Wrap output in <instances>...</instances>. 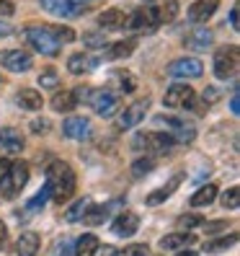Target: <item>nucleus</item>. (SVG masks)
<instances>
[{
	"instance_id": "11",
	"label": "nucleus",
	"mask_w": 240,
	"mask_h": 256,
	"mask_svg": "<svg viewBox=\"0 0 240 256\" xmlns=\"http://www.w3.org/2000/svg\"><path fill=\"white\" fill-rule=\"evenodd\" d=\"M147 109H150V98H140V101L129 104V106H127L122 114H119V119H116V130H132V127H137L142 119H145Z\"/></svg>"
},
{
	"instance_id": "4",
	"label": "nucleus",
	"mask_w": 240,
	"mask_h": 256,
	"mask_svg": "<svg viewBox=\"0 0 240 256\" xmlns=\"http://www.w3.org/2000/svg\"><path fill=\"white\" fill-rule=\"evenodd\" d=\"M238 68H240V50L235 47V44H230V47H222V50L215 52V75H217L220 80L235 78Z\"/></svg>"
},
{
	"instance_id": "28",
	"label": "nucleus",
	"mask_w": 240,
	"mask_h": 256,
	"mask_svg": "<svg viewBox=\"0 0 240 256\" xmlns=\"http://www.w3.org/2000/svg\"><path fill=\"white\" fill-rule=\"evenodd\" d=\"M212 32L209 28H197V32H191V36H186V47L191 50H207L209 44H212Z\"/></svg>"
},
{
	"instance_id": "42",
	"label": "nucleus",
	"mask_w": 240,
	"mask_h": 256,
	"mask_svg": "<svg viewBox=\"0 0 240 256\" xmlns=\"http://www.w3.org/2000/svg\"><path fill=\"white\" fill-rule=\"evenodd\" d=\"M178 225L186 228V233H189V228H199V225H204V220L199 215H184L181 220H178Z\"/></svg>"
},
{
	"instance_id": "26",
	"label": "nucleus",
	"mask_w": 240,
	"mask_h": 256,
	"mask_svg": "<svg viewBox=\"0 0 240 256\" xmlns=\"http://www.w3.org/2000/svg\"><path fill=\"white\" fill-rule=\"evenodd\" d=\"M189 244H194L191 233H171L166 238H160V248L163 251H173V248H186Z\"/></svg>"
},
{
	"instance_id": "5",
	"label": "nucleus",
	"mask_w": 240,
	"mask_h": 256,
	"mask_svg": "<svg viewBox=\"0 0 240 256\" xmlns=\"http://www.w3.org/2000/svg\"><path fill=\"white\" fill-rule=\"evenodd\" d=\"M171 145H176L171 140V134H160V132H137L132 140L134 150H145L147 156H158L163 150H168Z\"/></svg>"
},
{
	"instance_id": "55",
	"label": "nucleus",
	"mask_w": 240,
	"mask_h": 256,
	"mask_svg": "<svg viewBox=\"0 0 240 256\" xmlns=\"http://www.w3.org/2000/svg\"><path fill=\"white\" fill-rule=\"evenodd\" d=\"M75 3H83V6H85V0H75Z\"/></svg>"
},
{
	"instance_id": "47",
	"label": "nucleus",
	"mask_w": 240,
	"mask_h": 256,
	"mask_svg": "<svg viewBox=\"0 0 240 256\" xmlns=\"http://www.w3.org/2000/svg\"><path fill=\"white\" fill-rule=\"evenodd\" d=\"M8 171H10V160H5V158H0V182L8 176Z\"/></svg>"
},
{
	"instance_id": "6",
	"label": "nucleus",
	"mask_w": 240,
	"mask_h": 256,
	"mask_svg": "<svg viewBox=\"0 0 240 256\" xmlns=\"http://www.w3.org/2000/svg\"><path fill=\"white\" fill-rule=\"evenodd\" d=\"M88 104L93 106V112L98 116H114L119 112V106H122V98H119L114 91H109V88H98V91H91V98H88Z\"/></svg>"
},
{
	"instance_id": "50",
	"label": "nucleus",
	"mask_w": 240,
	"mask_h": 256,
	"mask_svg": "<svg viewBox=\"0 0 240 256\" xmlns=\"http://www.w3.org/2000/svg\"><path fill=\"white\" fill-rule=\"evenodd\" d=\"M31 130H34V132H39V130H49V122H47V119H44V122H39V119H36V122L31 124Z\"/></svg>"
},
{
	"instance_id": "36",
	"label": "nucleus",
	"mask_w": 240,
	"mask_h": 256,
	"mask_svg": "<svg viewBox=\"0 0 240 256\" xmlns=\"http://www.w3.org/2000/svg\"><path fill=\"white\" fill-rule=\"evenodd\" d=\"M49 256H75V251H72V240L70 238H57L54 240V246H52V251H49Z\"/></svg>"
},
{
	"instance_id": "20",
	"label": "nucleus",
	"mask_w": 240,
	"mask_h": 256,
	"mask_svg": "<svg viewBox=\"0 0 240 256\" xmlns=\"http://www.w3.org/2000/svg\"><path fill=\"white\" fill-rule=\"evenodd\" d=\"M98 26L103 32H116V28H124L127 26V13L122 8H109L98 13Z\"/></svg>"
},
{
	"instance_id": "35",
	"label": "nucleus",
	"mask_w": 240,
	"mask_h": 256,
	"mask_svg": "<svg viewBox=\"0 0 240 256\" xmlns=\"http://www.w3.org/2000/svg\"><path fill=\"white\" fill-rule=\"evenodd\" d=\"M91 204H93L91 200H78V202H75V204L67 210V212H65V220H67V222H78V220L85 215V210L91 207Z\"/></svg>"
},
{
	"instance_id": "18",
	"label": "nucleus",
	"mask_w": 240,
	"mask_h": 256,
	"mask_svg": "<svg viewBox=\"0 0 240 256\" xmlns=\"http://www.w3.org/2000/svg\"><path fill=\"white\" fill-rule=\"evenodd\" d=\"M217 6H220V0H197V3L189 8V21L191 24H207L215 16Z\"/></svg>"
},
{
	"instance_id": "9",
	"label": "nucleus",
	"mask_w": 240,
	"mask_h": 256,
	"mask_svg": "<svg viewBox=\"0 0 240 256\" xmlns=\"http://www.w3.org/2000/svg\"><path fill=\"white\" fill-rule=\"evenodd\" d=\"M194 98H197V91H194L191 86L186 83H173L166 96H163V104H166L168 109H186L194 104Z\"/></svg>"
},
{
	"instance_id": "1",
	"label": "nucleus",
	"mask_w": 240,
	"mask_h": 256,
	"mask_svg": "<svg viewBox=\"0 0 240 256\" xmlns=\"http://www.w3.org/2000/svg\"><path fill=\"white\" fill-rule=\"evenodd\" d=\"M44 186L49 189V197L57 204H65L75 197V186H78V178H75V171L65 160H52L47 166V182Z\"/></svg>"
},
{
	"instance_id": "2",
	"label": "nucleus",
	"mask_w": 240,
	"mask_h": 256,
	"mask_svg": "<svg viewBox=\"0 0 240 256\" xmlns=\"http://www.w3.org/2000/svg\"><path fill=\"white\" fill-rule=\"evenodd\" d=\"M26 39H28V44H31L36 52L47 54V57H57L59 50H62V44L52 36L49 24H41V26L31 24V26H26Z\"/></svg>"
},
{
	"instance_id": "21",
	"label": "nucleus",
	"mask_w": 240,
	"mask_h": 256,
	"mask_svg": "<svg viewBox=\"0 0 240 256\" xmlns=\"http://www.w3.org/2000/svg\"><path fill=\"white\" fill-rule=\"evenodd\" d=\"M23 145H26V140H23V134L18 130H13V127L0 130V148H5L8 153H21Z\"/></svg>"
},
{
	"instance_id": "51",
	"label": "nucleus",
	"mask_w": 240,
	"mask_h": 256,
	"mask_svg": "<svg viewBox=\"0 0 240 256\" xmlns=\"http://www.w3.org/2000/svg\"><path fill=\"white\" fill-rule=\"evenodd\" d=\"M230 26L238 28V6H233V10H230Z\"/></svg>"
},
{
	"instance_id": "31",
	"label": "nucleus",
	"mask_w": 240,
	"mask_h": 256,
	"mask_svg": "<svg viewBox=\"0 0 240 256\" xmlns=\"http://www.w3.org/2000/svg\"><path fill=\"white\" fill-rule=\"evenodd\" d=\"M109 210H111V204H91L85 210V215H83V220L88 222V225H101L103 220H106V215H109Z\"/></svg>"
},
{
	"instance_id": "19",
	"label": "nucleus",
	"mask_w": 240,
	"mask_h": 256,
	"mask_svg": "<svg viewBox=\"0 0 240 256\" xmlns=\"http://www.w3.org/2000/svg\"><path fill=\"white\" fill-rule=\"evenodd\" d=\"M134 86H137V83H134L129 70H111V75H109V91H114L116 96L119 94H132Z\"/></svg>"
},
{
	"instance_id": "53",
	"label": "nucleus",
	"mask_w": 240,
	"mask_h": 256,
	"mask_svg": "<svg viewBox=\"0 0 240 256\" xmlns=\"http://www.w3.org/2000/svg\"><path fill=\"white\" fill-rule=\"evenodd\" d=\"M176 256H197V251H178Z\"/></svg>"
},
{
	"instance_id": "29",
	"label": "nucleus",
	"mask_w": 240,
	"mask_h": 256,
	"mask_svg": "<svg viewBox=\"0 0 240 256\" xmlns=\"http://www.w3.org/2000/svg\"><path fill=\"white\" fill-rule=\"evenodd\" d=\"M215 197H217V186L215 184H207V186H202L191 197V207H209V204L215 202Z\"/></svg>"
},
{
	"instance_id": "49",
	"label": "nucleus",
	"mask_w": 240,
	"mask_h": 256,
	"mask_svg": "<svg viewBox=\"0 0 240 256\" xmlns=\"http://www.w3.org/2000/svg\"><path fill=\"white\" fill-rule=\"evenodd\" d=\"M13 34V26L8 21H0V36H10Z\"/></svg>"
},
{
	"instance_id": "54",
	"label": "nucleus",
	"mask_w": 240,
	"mask_h": 256,
	"mask_svg": "<svg viewBox=\"0 0 240 256\" xmlns=\"http://www.w3.org/2000/svg\"><path fill=\"white\" fill-rule=\"evenodd\" d=\"M142 3H155V0H142Z\"/></svg>"
},
{
	"instance_id": "41",
	"label": "nucleus",
	"mask_w": 240,
	"mask_h": 256,
	"mask_svg": "<svg viewBox=\"0 0 240 256\" xmlns=\"http://www.w3.org/2000/svg\"><path fill=\"white\" fill-rule=\"evenodd\" d=\"M147 254H150L147 244H132V246H124V251H119V256H147Z\"/></svg>"
},
{
	"instance_id": "45",
	"label": "nucleus",
	"mask_w": 240,
	"mask_h": 256,
	"mask_svg": "<svg viewBox=\"0 0 240 256\" xmlns=\"http://www.w3.org/2000/svg\"><path fill=\"white\" fill-rule=\"evenodd\" d=\"M8 246V228H5V222L0 220V251H3Z\"/></svg>"
},
{
	"instance_id": "14",
	"label": "nucleus",
	"mask_w": 240,
	"mask_h": 256,
	"mask_svg": "<svg viewBox=\"0 0 240 256\" xmlns=\"http://www.w3.org/2000/svg\"><path fill=\"white\" fill-rule=\"evenodd\" d=\"M0 65L13 72H23L34 65V57L21 50H5V52H0Z\"/></svg>"
},
{
	"instance_id": "30",
	"label": "nucleus",
	"mask_w": 240,
	"mask_h": 256,
	"mask_svg": "<svg viewBox=\"0 0 240 256\" xmlns=\"http://www.w3.org/2000/svg\"><path fill=\"white\" fill-rule=\"evenodd\" d=\"M75 106H78V101H75V94H72V91H62V94H57V96L52 98V109H54V112L67 114V112H72Z\"/></svg>"
},
{
	"instance_id": "12",
	"label": "nucleus",
	"mask_w": 240,
	"mask_h": 256,
	"mask_svg": "<svg viewBox=\"0 0 240 256\" xmlns=\"http://www.w3.org/2000/svg\"><path fill=\"white\" fill-rule=\"evenodd\" d=\"M202 72H204V65H202V60H197V57L173 60V62L166 68V75H171V78H199Z\"/></svg>"
},
{
	"instance_id": "16",
	"label": "nucleus",
	"mask_w": 240,
	"mask_h": 256,
	"mask_svg": "<svg viewBox=\"0 0 240 256\" xmlns=\"http://www.w3.org/2000/svg\"><path fill=\"white\" fill-rule=\"evenodd\" d=\"M137 228H140V218L134 215V212H129V210L119 212V215L114 218V222H111V230H114L116 236H124V238L134 236V233H137Z\"/></svg>"
},
{
	"instance_id": "34",
	"label": "nucleus",
	"mask_w": 240,
	"mask_h": 256,
	"mask_svg": "<svg viewBox=\"0 0 240 256\" xmlns=\"http://www.w3.org/2000/svg\"><path fill=\"white\" fill-rule=\"evenodd\" d=\"M49 32H52V36L59 42V44H70V42H75L78 39V34L72 32L70 26H59V24H49Z\"/></svg>"
},
{
	"instance_id": "13",
	"label": "nucleus",
	"mask_w": 240,
	"mask_h": 256,
	"mask_svg": "<svg viewBox=\"0 0 240 256\" xmlns=\"http://www.w3.org/2000/svg\"><path fill=\"white\" fill-rule=\"evenodd\" d=\"M62 132H65V138H70V140H88L91 132H93V127H91V119L88 116L72 114V116H67L62 122Z\"/></svg>"
},
{
	"instance_id": "44",
	"label": "nucleus",
	"mask_w": 240,
	"mask_h": 256,
	"mask_svg": "<svg viewBox=\"0 0 240 256\" xmlns=\"http://www.w3.org/2000/svg\"><path fill=\"white\" fill-rule=\"evenodd\" d=\"M217 98H220V91H217V88H212V86H209L207 91H204V104L209 106V104H215Z\"/></svg>"
},
{
	"instance_id": "37",
	"label": "nucleus",
	"mask_w": 240,
	"mask_h": 256,
	"mask_svg": "<svg viewBox=\"0 0 240 256\" xmlns=\"http://www.w3.org/2000/svg\"><path fill=\"white\" fill-rule=\"evenodd\" d=\"M220 202H222L225 210H238V207H240V189H238V186H230L228 192L222 194Z\"/></svg>"
},
{
	"instance_id": "40",
	"label": "nucleus",
	"mask_w": 240,
	"mask_h": 256,
	"mask_svg": "<svg viewBox=\"0 0 240 256\" xmlns=\"http://www.w3.org/2000/svg\"><path fill=\"white\" fill-rule=\"evenodd\" d=\"M39 86H41V88H57V86H59L57 70H44V72L39 75Z\"/></svg>"
},
{
	"instance_id": "32",
	"label": "nucleus",
	"mask_w": 240,
	"mask_h": 256,
	"mask_svg": "<svg viewBox=\"0 0 240 256\" xmlns=\"http://www.w3.org/2000/svg\"><path fill=\"white\" fill-rule=\"evenodd\" d=\"M155 166H158L155 156H145V158H140V160L132 163V176H134V178H142V176H147L150 171H153Z\"/></svg>"
},
{
	"instance_id": "33",
	"label": "nucleus",
	"mask_w": 240,
	"mask_h": 256,
	"mask_svg": "<svg viewBox=\"0 0 240 256\" xmlns=\"http://www.w3.org/2000/svg\"><path fill=\"white\" fill-rule=\"evenodd\" d=\"M49 202V189L47 186H41L31 200L26 202V212H39V210H44V204Z\"/></svg>"
},
{
	"instance_id": "22",
	"label": "nucleus",
	"mask_w": 240,
	"mask_h": 256,
	"mask_svg": "<svg viewBox=\"0 0 240 256\" xmlns=\"http://www.w3.org/2000/svg\"><path fill=\"white\" fill-rule=\"evenodd\" d=\"M16 101H18V106H21V109H26V112H39V109L44 106L41 94H39V91H34V88H21L18 96H16Z\"/></svg>"
},
{
	"instance_id": "23",
	"label": "nucleus",
	"mask_w": 240,
	"mask_h": 256,
	"mask_svg": "<svg viewBox=\"0 0 240 256\" xmlns=\"http://www.w3.org/2000/svg\"><path fill=\"white\" fill-rule=\"evenodd\" d=\"M98 248H101L98 236H93V233H83V236L72 244L75 256H96V251H98Z\"/></svg>"
},
{
	"instance_id": "17",
	"label": "nucleus",
	"mask_w": 240,
	"mask_h": 256,
	"mask_svg": "<svg viewBox=\"0 0 240 256\" xmlns=\"http://www.w3.org/2000/svg\"><path fill=\"white\" fill-rule=\"evenodd\" d=\"M181 182H184V174H176V176H171V182L168 184H163L160 189H155V192H150L147 197H145V204H150V207H158V204H163L171 194L181 186Z\"/></svg>"
},
{
	"instance_id": "15",
	"label": "nucleus",
	"mask_w": 240,
	"mask_h": 256,
	"mask_svg": "<svg viewBox=\"0 0 240 256\" xmlns=\"http://www.w3.org/2000/svg\"><path fill=\"white\" fill-rule=\"evenodd\" d=\"M101 62V57L91 54V52H75L70 60H67V70L72 75H83V72H93Z\"/></svg>"
},
{
	"instance_id": "38",
	"label": "nucleus",
	"mask_w": 240,
	"mask_h": 256,
	"mask_svg": "<svg viewBox=\"0 0 240 256\" xmlns=\"http://www.w3.org/2000/svg\"><path fill=\"white\" fill-rule=\"evenodd\" d=\"M176 10H178V0H168L166 6H158V13H160V26L168 24L176 18Z\"/></svg>"
},
{
	"instance_id": "48",
	"label": "nucleus",
	"mask_w": 240,
	"mask_h": 256,
	"mask_svg": "<svg viewBox=\"0 0 240 256\" xmlns=\"http://www.w3.org/2000/svg\"><path fill=\"white\" fill-rule=\"evenodd\" d=\"M230 112H233L235 116L240 114V96H238V94H233V98H230Z\"/></svg>"
},
{
	"instance_id": "3",
	"label": "nucleus",
	"mask_w": 240,
	"mask_h": 256,
	"mask_svg": "<svg viewBox=\"0 0 240 256\" xmlns=\"http://www.w3.org/2000/svg\"><path fill=\"white\" fill-rule=\"evenodd\" d=\"M155 124L158 127H166L171 134L173 142H194V138H197V127H194L191 122H186V119L181 116H155Z\"/></svg>"
},
{
	"instance_id": "39",
	"label": "nucleus",
	"mask_w": 240,
	"mask_h": 256,
	"mask_svg": "<svg viewBox=\"0 0 240 256\" xmlns=\"http://www.w3.org/2000/svg\"><path fill=\"white\" fill-rule=\"evenodd\" d=\"M83 44L85 47H91V50H103V44H106V34L103 32H88V34H83Z\"/></svg>"
},
{
	"instance_id": "25",
	"label": "nucleus",
	"mask_w": 240,
	"mask_h": 256,
	"mask_svg": "<svg viewBox=\"0 0 240 256\" xmlns=\"http://www.w3.org/2000/svg\"><path fill=\"white\" fill-rule=\"evenodd\" d=\"M134 44L132 39H127V42H116V44H109L106 47V52H103V60H124V57H129L132 52H134Z\"/></svg>"
},
{
	"instance_id": "7",
	"label": "nucleus",
	"mask_w": 240,
	"mask_h": 256,
	"mask_svg": "<svg viewBox=\"0 0 240 256\" xmlns=\"http://www.w3.org/2000/svg\"><path fill=\"white\" fill-rule=\"evenodd\" d=\"M28 184V166L23 160H16L10 163V171L8 176L0 182V186H3V194L5 197H16V194H21V189Z\"/></svg>"
},
{
	"instance_id": "10",
	"label": "nucleus",
	"mask_w": 240,
	"mask_h": 256,
	"mask_svg": "<svg viewBox=\"0 0 240 256\" xmlns=\"http://www.w3.org/2000/svg\"><path fill=\"white\" fill-rule=\"evenodd\" d=\"M39 6L47 13H52V16H59V18H80L85 13V6L75 3V0H39Z\"/></svg>"
},
{
	"instance_id": "46",
	"label": "nucleus",
	"mask_w": 240,
	"mask_h": 256,
	"mask_svg": "<svg viewBox=\"0 0 240 256\" xmlns=\"http://www.w3.org/2000/svg\"><path fill=\"white\" fill-rule=\"evenodd\" d=\"M202 228H204L207 233H217V230H222V228H225V222H204Z\"/></svg>"
},
{
	"instance_id": "8",
	"label": "nucleus",
	"mask_w": 240,
	"mask_h": 256,
	"mask_svg": "<svg viewBox=\"0 0 240 256\" xmlns=\"http://www.w3.org/2000/svg\"><path fill=\"white\" fill-rule=\"evenodd\" d=\"M127 26L134 28V32H153V28L160 26V13H158V6H150V8H137L127 16Z\"/></svg>"
},
{
	"instance_id": "43",
	"label": "nucleus",
	"mask_w": 240,
	"mask_h": 256,
	"mask_svg": "<svg viewBox=\"0 0 240 256\" xmlns=\"http://www.w3.org/2000/svg\"><path fill=\"white\" fill-rule=\"evenodd\" d=\"M13 13H16V6H13L10 0H0V16L8 18V16H13Z\"/></svg>"
},
{
	"instance_id": "27",
	"label": "nucleus",
	"mask_w": 240,
	"mask_h": 256,
	"mask_svg": "<svg viewBox=\"0 0 240 256\" xmlns=\"http://www.w3.org/2000/svg\"><path fill=\"white\" fill-rule=\"evenodd\" d=\"M238 244V233H230V236H220L215 240H207L204 244V254H220V251H228Z\"/></svg>"
},
{
	"instance_id": "52",
	"label": "nucleus",
	"mask_w": 240,
	"mask_h": 256,
	"mask_svg": "<svg viewBox=\"0 0 240 256\" xmlns=\"http://www.w3.org/2000/svg\"><path fill=\"white\" fill-rule=\"evenodd\" d=\"M101 256H119V251H116L114 246H103V251H101Z\"/></svg>"
},
{
	"instance_id": "24",
	"label": "nucleus",
	"mask_w": 240,
	"mask_h": 256,
	"mask_svg": "<svg viewBox=\"0 0 240 256\" xmlns=\"http://www.w3.org/2000/svg\"><path fill=\"white\" fill-rule=\"evenodd\" d=\"M36 251H39V236L31 230L21 233L16 240V254L18 256H36Z\"/></svg>"
}]
</instances>
